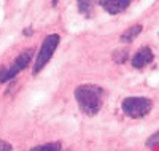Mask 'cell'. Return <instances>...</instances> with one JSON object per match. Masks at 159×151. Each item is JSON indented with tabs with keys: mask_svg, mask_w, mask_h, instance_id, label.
Listing matches in <instances>:
<instances>
[{
	"mask_svg": "<svg viewBox=\"0 0 159 151\" xmlns=\"http://www.w3.org/2000/svg\"><path fill=\"white\" fill-rule=\"evenodd\" d=\"M96 5H97V0H76V7H78L80 15L84 16V18L92 16Z\"/></svg>",
	"mask_w": 159,
	"mask_h": 151,
	"instance_id": "cell-8",
	"label": "cell"
},
{
	"mask_svg": "<svg viewBox=\"0 0 159 151\" xmlns=\"http://www.w3.org/2000/svg\"><path fill=\"white\" fill-rule=\"evenodd\" d=\"M113 59H115V62H116V64H123V62L127 59V51H126V49H124V51H121V49H116V53H115Z\"/></svg>",
	"mask_w": 159,
	"mask_h": 151,
	"instance_id": "cell-10",
	"label": "cell"
},
{
	"mask_svg": "<svg viewBox=\"0 0 159 151\" xmlns=\"http://www.w3.org/2000/svg\"><path fill=\"white\" fill-rule=\"evenodd\" d=\"M123 113L132 119H142L153 110V100L143 95H129L121 102Z\"/></svg>",
	"mask_w": 159,
	"mask_h": 151,
	"instance_id": "cell-3",
	"label": "cell"
},
{
	"mask_svg": "<svg viewBox=\"0 0 159 151\" xmlns=\"http://www.w3.org/2000/svg\"><path fill=\"white\" fill-rule=\"evenodd\" d=\"M0 151H13V145L0 139Z\"/></svg>",
	"mask_w": 159,
	"mask_h": 151,
	"instance_id": "cell-12",
	"label": "cell"
},
{
	"mask_svg": "<svg viewBox=\"0 0 159 151\" xmlns=\"http://www.w3.org/2000/svg\"><path fill=\"white\" fill-rule=\"evenodd\" d=\"M59 43H61V37L57 34H51V35L45 37L42 46H40V49L37 53V57L32 62V75L34 76L38 75L48 65V62L52 59V56H54Z\"/></svg>",
	"mask_w": 159,
	"mask_h": 151,
	"instance_id": "cell-2",
	"label": "cell"
},
{
	"mask_svg": "<svg viewBox=\"0 0 159 151\" xmlns=\"http://www.w3.org/2000/svg\"><path fill=\"white\" fill-rule=\"evenodd\" d=\"M29 151H69V149L62 145V142H49V143L32 146Z\"/></svg>",
	"mask_w": 159,
	"mask_h": 151,
	"instance_id": "cell-9",
	"label": "cell"
},
{
	"mask_svg": "<svg viewBox=\"0 0 159 151\" xmlns=\"http://www.w3.org/2000/svg\"><path fill=\"white\" fill-rule=\"evenodd\" d=\"M154 61V54H153V49L150 46H142L134 56H132L130 59V64L134 68H139V70H142V68H145L147 65H150L151 62Z\"/></svg>",
	"mask_w": 159,
	"mask_h": 151,
	"instance_id": "cell-5",
	"label": "cell"
},
{
	"mask_svg": "<svg viewBox=\"0 0 159 151\" xmlns=\"http://www.w3.org/2000/svg\"><path fill=\"white\" fill-rule=\"evenodd\" d=\"M142 30H143V25H142V24L130 25L129 29H126L121 35H119V42H121V43H132V42H134V40L140 35Z\"/></svg>",
	"mask_w": 159,
	"mask_h": 151,
	"instance_id": "cell-7",
	"label": "cell"
},
{
	"mask_svg": "<svg viewBox=\"0 0 159 151\" xmlns=\"http://www.w3.org/2000/svg\"><path fill=\"white\" fill-rule=\"evenodd\" d=\"M157 145H159V130L154 132L150 139L147 140V146L148 148H153V146H157Z\"/></svg>",
	"mask_w": 159,
	"mask_h": 151,
	"instance_id": "cell-11",
	"label": "cell"
},
{
	"mask_svg": "<svg viewBox=\"0 0 159 151\" xmlns=\"http://www.w3.org/2000/svg\"><path fill=\"white\" fill-rule=\"evenodd\" d=\"M75 100L81 113L92 118L96 116L105 102V89L97 85H80L75 89Z\"/></svg>",
	"mask_w": 159,
	"mask_h": 151,
	"instance_id": "cell-1",
	"label": "cell"
},
{
	"mask_svg": "<svg viewBox=\"0 0 159 151\" xmlns=\"http://www.w3.org/2000/svg\"><path fill=\"white\" fill-rule=\"evenodd\" d=\"M34 54H35V49L29 48L22 51L21 54H18L16 59L13 61L10 65H5L0 68V83H8V81L15 80L16 75L22 70H25L30 64H32V59H34Z\"/></svg>",
	"mask_w": 159,
	"mask_h": 151,
	"instance_id": "cell-4",
	"label": "cell"
},
{
	"mask_svg": "<svg viewBox=\"0 0 159 151\" xmlns=\"http://www.w3.org/2000/svg\"><path fill=\"white\" fill-rule=\"evenodd\" d=\"M132 0H97V5L111 16H116L129 8Z\"/></svg>",
	"mask_w": 159,
	"mask_h": 151,
	"instance_id": "cell-6",
	"label": "cell"
}]
</instances>
